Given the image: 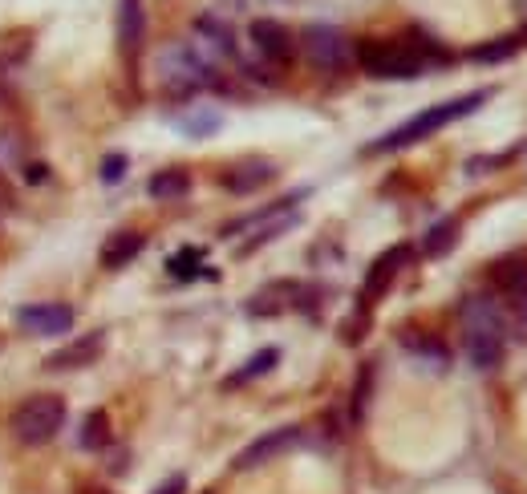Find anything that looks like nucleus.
Here are the masks:
<instances>
[{"label": "nucleus", "instance_id": "412c9836", "mask_svg": "<svg viewBox=\"0 0 527 494\" xmlns=\"http://www.w3.org/2000/svg\"><path fill=\"white\" fill-rule=\"evenodd\" d=\"M402 345L414 353V357H422V361H430L434 369H446V361H450V349L438 341V337H414V333H402Z\"/></svg>", "mask_w": 527, "mask_h": 494}, {"label": "nucleus", "instance_id": "20e7f679", "mask_svg": "<svg viewBox=\"0 0 527 494\" xmlns=\"http://www.w3.org/2000/svg\"><path fill=\"white\" fill-rule=\"evenodd\" d=\"M61 426H65V401H61L57 393H33V397H25V401L13 409V422H9V430H13L17 442H25V446H45V442H53V438L61 434Z\"/></svg>", "mask_w": 527, "mask_h": 494}, {"label": "nucleus", "instance_id": "1a4fd4ad", "mask_svg": "<svg viewBox=\"0 0 527 494\" xmlns=\"http://www.w3.org/2000/svg\"><path fill=\"white\" fill-rule=\"evenodd\" d=\"M296 442H300V426H280V430H268V434H260L252 446H244V450L236 454V470H256V466H264V462L280 458L284 450H292Z\"/></svg>", "mask_w": 527, "mask_h": 494}, {"label": "nucleus", "instance_id": "f3484780", "mask_svg": "<svg viewBox=\"0 0 527 494\" xmlns=\"http://www.w3.org/2000/svg\"><path fill=\"white\" fill-rule=\"evenodd\" d=\"M527 45V33H503V37H495V41H483V45H471V61H483V65H495V61H507V57H515L519 49Z\"/></svg>", "mask_w": 527, "mask_h": 494}, {"label": "nucleus", "instance_id": "393cba45", "mask_svg": "<svg viewBox=\"0 0 527 494\" xmlns=\"http://www.w3.org/2000/svg\"><path fill=\"white\" fill-rule=\"evenodd\" d=\"M369 389H373V361H365V365H361V373H357V389H353V422H361V418H365Z\"/></svg>", "mask_w": 527, "mask_h": 494}, {"label": "nucleus", "instance_id": "9b49d317", "mask_svg": "<svg viewBox=\"0 0 527 494\" xmlns=\"http://www.w3.org/2000/svg\"><path fill=\"white\" fill-rule=\"evenodd\" d=\"M17 324L29 337H61L73 328V308L69 304H29L17 312Z\"/></svg>", "mask_w": 527, "mask_h": 494}, {"label": "nucleus", "instance_id": "9d476101", "mask_svg": "<svg viewBox=\"0 0 527 494\" xmlns=\"http://www.w3.org/2000/svg\"><path fill=\"white\" fill-rule=\"evenodd\" d=\"M272 179H276V162L272 158H244V162H236V167H228L219 175L223 191H232V195H256Z\"/></svg>", "mask_w": 527, "mask_h": 494}, {"label": "nucleus", "instance_id": "dca6fc26", "mask_svg": "<svg viewBox=\"0 0 527 494\" xmlns=\"http://www.w3.org/2000/svg\"><path fill=\"white\" fill-rule=\"evenodd\" d=\"M142 247H146V239H142L138 231H118V235H110L106 247H102V268H110V272L126 268L130 260H138Z\"/></svg>", "mask_w": 527, "mask_h": 494}, {"label": "nucleus", "instance_id": "7c9ffc66", "mask_svg": "<svg viewBox=\"0 0 527 494\" xmlns=\"http://www.w3.org/2000/svg\"><path fill=\"white\" fill-rule=\"evenodd\" d=\"M86 494H110V490H86Z\"/></svg>", "mask_w": 527, "mask_h": 494}, {"label": "nucleus", "instance_id": "2f4dec72", "mask_svg": "<svg viewBox=\"0 0 527 494\" xmlns=\"http://www.w3.org/2000/svg\"><path fill=\"white\" fill-rule=\"evenodd\" d=\"M523 33H527V29H523Z\"/></svg>", "mask_w": 527, "mask_h": 494}, {"label": "nucleus", "instance_id": "39448f33", "mask_svg": "<svg viewBox=\"0 0 527 494\" xmlns=\"http://www.w3.org/2000/svg\"><path fill=\"white\" fill-rule=\"evenodd\" d=\"M300 45H305V57L325 73H341L353 61V41L337 25H305Z\"/></svg>", "mask_w": 527, "mask_h": 494}, {"label": "nucleus", "instance_id": "7ed1b4c3", "mask_svg": "<svg viewBox=\"0 0 527 494\" xmlns=\"http://www.w3.org/2000/svg\"><path fill=\"white\" fill-rule=\"evenodd\" d=\"M353 57L369 77H382V81H410V77H422L430 65L414 41H361Z\"/></svg>", "mask_w": 527, "mask_h": 494}, {"label": "nucleus", "instance_id": "2eb2a0df", "mask_svg": "<svg viewBox=\"0 0 527 494\" xmlns=\"http://www.w3.org/2000/svg\"><path fill=\"white\" fill-rule=\"evenodd\" d=\"M459 231H463V219H455V215H446V219H438L426 235H422V256H430V260H442V256H450L459 247Z\"/></svg>", "mask_w": 527, "mask_h": 494}, {"label": "nucleus", "instance_id": "c85d7f7f", "mask_svg": "<svg viewBox=\"0 0 527 494\" xmlns=\"http://www.w3.org/2000/svg\"><path fill=\"white\" fill-rule=\"evenodd\" d=\"M187 490V478L183 474H175V478H167L163 486H155V494H183Z\"/></svg>", "mask_w": 527, "mask_h": 494}, {"label": "nucleus", "instance_id": "c756f323", "mask_svg": "<svg viewBox=\"0 0 527 494\" xmlns=\"http://www.w3.org/2000/svg\"><path fill=\"white\" fill-rule=\"evenodd\" d=\"M45 179V167H29V183H41Z\"/></svg>", "mask_w": 527, "mask_h": 494}, {"label": "nucleus", "instance_id": "f8f14e48", "mask_svg": "<svg viewBox=\"0 0 527 494\" xmlns=\"http://www.w3.org/2000/svg\"><path fill=\"white\" fill-rule=\"evenodd\" d=\"M102 349H106V333H86L78 341H69L65 349L49 353L45 369H86V365H94L102 357Z\"/></svg>", "mask_w": 527, "mask_h": 494}, {"label": "nucleus", "instance_id": "f257e3e1", "mask_svg": "<svg viewBox=\"0 0 527 494\" xmlns=\"http://www.w3.org/2000/svg\"><path fill=\"white\" fill-rule=\"evenodd\" d=\"M491 98H495V90H471V94H463V98H450V102L426 106V110H422V114H414L410 122L394 126V130H390V134H382L378 142H369V146H365V154H394V150H406V146H414V142H422V138L438 134L442 126H450V122H459V118L475 114V110H479V106H487Z\"/></svg>", "mask_w": 527, "mask_h": 494}, {"label": "nucleus", "instance_id": "6ab92c4d", "mask_svg": "<svg viewBox=\"0 0 527 494\" xmlns=\"http://www.w3.org/2000/svg\"><path fill=\"white\" fill-rule=\"evenodd\" d=\"M288 296H300V288L296 284H272V288H264V292H256L248 300V316H276V312H284L292 304Z\"/></svg>", "mask_w": 527, "mask_h": 494}, {"label": "nucleus", "instance_id": "bb28decb", "mask_svg": "<svg viewBox=\"0 0 527 494\" xmlns=\"http://www.w3.org/2000/svg\"><path fill=\"white\" fill-rule=\"evenodd\" d=\"M126 175V154H106L102 158V183H122Z\"/></svg>", "mask_w": 527, "mask_h": 494}, {"label": "nucleus", "instance_id": "aec40b11", "mask_svg": "<svg viewBox=\"0 0 527 494\" xmlns=\"http://www.w3.org/2000/svg\"><path fill=\"white\" fill-rule=\"evenodd\" d=\"M276 365H280V349H260V353H252V357L244 361V369H236V373L228 377V389H232V385H248V381H256V377H268Z\"/></svg>", "mask_w": 527, "mask_h": 494}, {"label": "nucleus", "instance_id": "423d86ee", "mask_svg": "<svg viewBox=\"0 0 527 494\" xmlns=\"http://www.w3.org/2000/svg\"><path fill=\"white\" fill-rule=\"evenodd\" d=\"M410 256H414V247H410V243H398V247H390V252H382L378 260L369 264L365 284H361V308H373V304H378V300L394 288V280H398V272L410 264Z\"/></svg>", "mask_w": 527, "mask_h": 494}, {"label": "nucleus", "instance_id": "ddd939ff", "mask_svg": "<svg viewBox=\"0 0 527 494\" xmlns=\"http://www.w3.org/2000/svg\"><path fill=\"white\" fill-rule=\"evenodd\" d=\"M491 284L503 300H511L515 308H527V260H495L491 264Z\"/></svg>", "mask_w": 527, "mask_h": 494}, {"label": "nucleus", "instance_id": "cd10ccee", "mask_svg": "<svg viewBox=\"0 0 527 494\" xmlns=\"http://www.w3.org/2000/svg\"><path fill=\"white\" fill-rule=\"evenodd\" d=\"M219 126V114H199V118H183V130L191 134V138H199V134H211Z\"/></svg>", "mask_w": 527, "mask_h": 494}, {"label": "nucleus", "instance_id": "a211bd4d", "mask_svg": "<svg viewBox=\"0 0 527 494\" xmlns=\"http://www.w3.org/2000/svg\"><path fill=\"white\" fill-rule=\"evenodd\" d=\"M150 199H159V203H171V199H183L191 191V175L183 167H171V171H159L155 179L146 183Z\"/></svg>", "mask_w": 527, "mask_h": 494}, {"label": "nucleus", "instance_id": "4468645a", "mask_svg": "<svg viewBox=\"0 0 527 494\" xmlns=\"http://www.w3.org/2000/svg\"><path fill=\"white\" fill-rule=\"evenodd\" d=\"M146 41V9L142 0H122L118 5V45L126 57H134Z\"/></svg>", "mask_w": 527, "mask_h": 494}, {"label": "nucleus", "instance_id": "5701e85b", "mask_svg": "<svg viewBox=\"0 0 527 494\" xmlns=\"http://www.w3.org/2000/svg\"><path fill=\"white\" fill-rule=\"evenodd\" d=\"M199 268H203V252H199V247H183V252H175L167 260V272L175 280H195V276H203Z\"/></svg>", "mask_w": 527, "mask_h": 494}, {"label": "nucleus", "instance_id": "f03ea898", "mask_svg": "<svg viewBox=\"0 0 527 494\" xmlns=\"http://www.w3.org/2000/svg\"><path fill=\"white\" fill-rule=\"evenodd\" d=\"M463 341H467V361L475 369H499L507 357V337H503V316L487 296H467L463 308Z\"/></svg>", "mask_w": 527, "mask_h": 494}, {"label": "nucleus", "instance_id": "0eeeda50", "mask_svg": "<svg viewBox=\"0 0 527 494\" xmlns=\"http://www.w3.org/2000/svg\"><path fill=\"white\" fill-rule=\"evenodd\" d=\"M163 81H167V86H171V94H191V90H199V86H207V65L191 53V49H167L163 53Z\"/></svg>", "mask_w": 527, "mask_h": 494}, {"label": "nucleus", "instance_id": "b1692460", "mask_svg": "<svg viewBox=\"0 0 527 494\" xmlns=\"http://www.w3.org/2000/svg\"><path fill=\"white\" fill-rule=\"evenodd\" d=\"M195 29H199L203 37H211V45H215L219 53H236V37H232V29L223 25L219 17H199Z\"/></svg>", "mask_w": 527, "mask_h": 494}, {"label": "nucleus", "instance_id": "a878e982", "mask_svg": "<svg viewBox=\"0 0 527 494\" xmlns=\"http://www.w3.org/2000/svg\"><path fill=\"white\" fill-rule=\"evenodd\" d=\"M519 150H503V154H483V158H471L467 162V175H487V171H495V167H507V162L515 158Z\"/></svg>", "mask_w": 527, "mask_h": 494}, {"label": "nucleus", "instance_id": "6e6552de", "mask_svg": "<svg viewBox=\"0 0 527 494\" xmlns=\"http://www.w3.org/2000/svg\"><path fill=\"white\" fill-rule=\"evenodd\" d=\"M248 37H252L256 53H260V57H268L272 65H288V61H292V53H296V41H292L288 25H280V21H272V17L252 21V25H248Z\"/></svg>", "mask_w": 527, "mask_h": 494}, {"label": "nucleus", "instance_id": "4be33fe9", "mask_svg": "<svg viewBox=\"0 0 527 494\" xmlns=\"http://www.w3.org/2000/svg\"><path fill=\"white\" fill-rule=\"evenodd\" d=\"M110 442V418L102 414V409H94V414L82 422V434H78V446L82 450H102Z\"/></svg>", "mask_w": 527, "mask_h": 494}]
</instances>
